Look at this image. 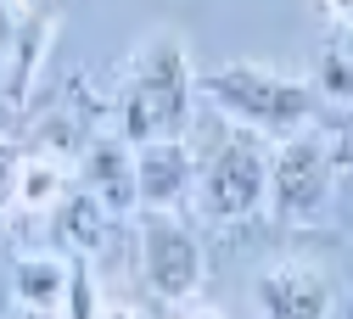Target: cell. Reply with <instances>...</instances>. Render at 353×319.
I'll list each match as a JSON object with an SVG mask.
<instances>
[{
    "mask_svg": "<svg viewBox=\"0 0 353 319\" xmlns=\"http://www.w3.org/2000/svg\"><path fill=\"white\" fill-rule=\"evenodd\" d=\"M96 319H141V308H135V302H101Z\"/></svg>",
    "mask_w": 353,
    "mask_h": 319,
    "instance_id": "18",
    "label": "cell"
},
{
    "mask_svg": "<svg viewBox=\"0 0 353 319\" xmlns=\"http://www.w3.org/2000/svg\"><path fill=\"white\" fill-rule=\"evenodd\" d=\"M191 152H196L191 207L208 224H247L263 213V196H270V141H258V134L208 112Z\"/></svg>",
    "mask_w": 353,
    "mask_h": 319,
    "instance_id": "3",
    "label": "cell"
},
{
    "mask_svg": "<svg viewBox=\"0 0 353 319\" xmlns=\"http://www.w3.org/2000/svg\"><path fill=\"white\" fill-rule=\"evenodd\" d=\"M118 213H107L90 191L79 185H68V196L46 213V247L51 252H62V258H73V263H96L101 252H107V236L118 230Z\"/></svg>",
    "mask_w": 353,
    "mask_h": 319,
    "instance_id": "9",
    "label": "cell"
},
{
    "mask_svg": "<svg viewBox=\"0 0 353 319\" xmlns=\"http://www.w3.org/2000/svg\"><path fill=\"white\" fill-rule=\"evenodd\" d=\"M196 101L258 141H286L320 123V96L303 73L263 68V62H219L196 73Z\"/></svg>",
    "mask_w": 353,
    "mask_h": 319,
    "instance_id": "2",
    "label": "cell"
},
{
    "mask_svg": "<svg viewBox=\"0 0 353 319\" xmlns=\"http://www.w3.org/2000/svg\"><path fill=\"white\" fill-rule=\"evenodd\" d=\"M336 196V163L320 129L286 134V141L270 146V196H263V213L281 224H314L331 213Z\"/></svg>",
    "mask_w": 353,
    "mask_h": 319,
    "instance_id": "4",
    "label": "cell"
},
{
    "mask_svg": "<svg viewBox=\"0 0 353 319\" xmlns=\"http://www.w3.org/2000/svg\"><path fill=\"white\" fill-rule=\"evenodd\" d=\"M191 185H196L191 134L135 146V213H180L191 207Z\"/></svg>",
    "mask_w": 353,
    "mask_h": 319,
    "instance_id": "7",
    "label": "cell"
},
{
    "mask_svg": "<svg viewBox=\"0 0 353 319\" xmlns=\"http://www.w3.org/2000/svg\"><path fill=\"white\" fill-rule=\"evenodd\" d=\"M101 280H96V263H73L68 269V297H62V313L57 319H96L101 313Z\"/></svg>",
    "mask_w": 353,
    "mask_h": 319,
    "instance_id": "13",
    "label": "cell"
},
{
    "mask_svg": "<svg viewBox=\"0 0 353 319\" xmlns=\"http://www.w3.org/2000/svg\"><path fill=\"white\" fill-rule=\"evenodd\" d=\"M12 174H17V146H0V213L12 202Z\"/></svg>",
    "mask_w": 353,
    "mask_h": 319,
    "instance_id": "15",
    "label": "cell"
},
{
    "mask_svg": "<svg viewBox=\"0 0 353 319\" xmlns=\"http://www.w3.org/2000/svg\"><path fill=\"white\" fill-rule=\"evenodd\" d=\"M68 185H73V163L68 157H57V152H17V174H12V202H6V213H17V218H46L62 196H68Z\"/></svg>",
    "mask_w": 353,
    "mask_h": 319,
    "instance_id": "10",
    "label": "cell"
},
{
    "mask_svg": "<svg viewBox=\"0 0 353 319\" xmlns=\"http://www.w3.org/2000/svg\"><path fill=\"white\" fill-rule=\"evenodd\" d=\"M320 6H325V17L336 28H353V0H320Z\"/></svg>",
    "mask_w": 353,
    "mask_h": 319,
    "instance_id": "16",
    "label": "cell"
},
{
    "mask_svg": "<svg viewBox=\"0 0 353 319\" xmlns=\"http://www.w3.org/2000/svg\"><path fill=\"white\" fill-rule=\"evenodd\" d=\"M107 112H112L107 129H118L129 146L191 134L196 129V62H191V45L174 28L146 34L135 51L123 56Z\"/></svg>",
    "mask_w": 353,
    "mask_h": 319,
    "instance_id": "1",
    "label": "cell"
},
{
    "mask_svg": "<svg viewBox=\"0 0 353 319\" xmlns=\"http://www.w3.org/2000/svg\"><path fill=\"white\" fill-rule=\"evenodd\" d=\"M17 319H57V313H17Z\"/></svg>",
    "mask_w": 353,
    "mask_h": 319,
    "instance_id": "19",
    "label": "cell"
},
{
    "mask_svg": "<svg viewBox=\"0 0 353 319\" xmlns=\"http://www.w3.org/2000/svg\"><path fill=\"white\" fill-rule=\"evenodd\" d=\"M180 319H230V313H219L213 302H196L191 297V302H180Z\"/></svg>",
    "mask_w": 353,
    "mask_h": 319,
    "instance_id": "17",
    "label": "cell"
},
{
    "mask_svg": "<svg viewBox=\"0 0 353 319\" xmlns=\"http://www.w3.org/2000/svg\"><path fill=\"white\" fill-rule=\"evenodd\" d=\"M0 241H6V224H0Z\"/></svg>",
    "mask_w": 353,
    "mask_h": 319,
    "instance_id": "20",
    "label": "cell"
},
{
    "mask_svg": "<svg viewBox=\"0 0 353 319\" xmlns=\"http://www.w3.org/2000/svg\"><path fill=\"white\" fill-rule=\"evenodd\" d=\"M258 319H336V286L314 263H270L252 275Z\"/></svg>",
    "mask_w": 353,
    "mask_h": 319,
    "instance_id": "6",
    "label": "cell"
},
{
    "mask_svg": "<svg viewBox=\"0 0 353 319\" xmlns=\"http://www.w3.org/2000/svg\"><path fill=\"white\" fill-rule=\"evenodd\" d=\"M314 129L325 134V146H331V163H336V174H353V112H336L331 123L320 118Z\"/></svg>",
    "mask_w": 353,
    "mask_h": 319,
    "instance_id": "14",
    "label": "cell"
},
{
    "mask_svg": "<svg viewBox=\"0 0 353 319\" xmlns=\"http://www.w3.org/2000/svg\"><path fill=\"white\" fill-rule=\"evenodd\" d=\"M68 269H73V258H62L51 247L17 252V263H12V302H17V313H62Z\"/></svg>",
    "mask_w": 353,
    "mask_h": 319,
    "instance_id": "11",
    "label": "cell"
},
{
    "mask_svg": "<svg viewBox=\"0 0 353 319\" xmlns=\"http://www.w3.org/2000/svg\"><path fill=\"white\" fill-rule=\"evenodd\" d=\"M73 179L107 213L135 218V146H129L118 129H96L90 141H84V152L73 157Z\"/></svg>",
    "mask_w": 353,
    "mask_h": 319,
    "instance_id": "8",
    "label": "cell"
},
{
    "mask_svg": "<svg viewBox=\"0 0 353 319\" xmlns=\"http://www.w3.org/2000/svg\"><path fill=\"white\" fill-rule=\"evenodd\" d=\"M308 84H314V96H320V112H353V56L325 51Z\"/></svg>",
    "mask_w": 353,
    "mask_h": 319,
    "instance_id": "12",
    "label": "cell"
},
{
    "mask_svg": "<svg viewBox=\"0 0 353 319\" xmlns=\"http://www.w3.org/2000/svg\"><path fill=\"white\" fill-rule=\"evenodd\" d=\"M135 269H141V286L157 302H191L208 280V258L202 241L191 236V224L180 213H135Z\"/></svg>",
    "mask_w": 353,
    "mask_h": 319,
    "instance_id": "5",
    "label": "cell"
}]
</instances>
